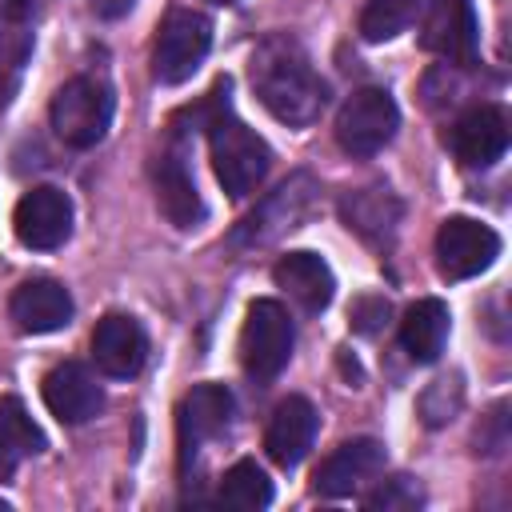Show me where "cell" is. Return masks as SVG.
I'll list each match as a JSON object with an SVG mask.
<instances>
[{"label":"cell","instance_id":"484cf974","mask_svg":"<svg viewBox=\"0 0 512 512\" xmlns=\"http://www.w3.org/2000/svg\"><path fill=\"white\" fill-rule=\"evenodd\" d=\"M32 20H36V0H0V40L32 44Z\"/></svg>","mask_w":512,"mask_h":512},{"label":"cell","instance_id":"6da1fadb","mask_svg":"<svg viewBox=\"0 0 512 512\" xmlns=\"http://www.w3.org/2000/svg\"><path fill=\"white\" fill-rule=\"evenodd\" d=\"M252 88L260 104L284 124H312L324 112L328 88L316 76L304 48L288 36H268L252 52Z\"/></svg>","mask_w":512,"mask_h":512},{"label":"cell","instance_id":"7a4b0ae2","mask_svg":"<svg viewBox=\"0 0 512 512\" xmlns=\"http://www.w3.org/2000/svg\"><path fill=\"white\" fill-rule=\"evenodd\" d=\"M204 128H208V152H212V172H216L220 188L232 200L252 196L260 188V180L268 176V164H272L268 144L244 120H236L228 108L216 112Z\"/></svg>","mask_w":512,"mask_h":512},{"label":"cell","instance_id":"277c9868","mask_svg":"<svg viewBox=\"0 0 512 512\" xmlns=\"http://www.w3.org/2000/svg\"><path fill=\"white\" fill-rule=\"evenodd\" d=\"M292 320L284 312V304L276 300H256L244 316L240 328V364L256 384H268L284 372L288 356H292Z\"/></svg>","mask_w":512,"mask_h":512},{"label":"cell","instance_id":"d6986e66","mask_svg":"<svg viewBox=\"0 0 512 512\" xmlns=\"http://www.w3.org/2000/svg\"><path fill=\"white\" fill-rule=\"evenodd\" d=\"M152 180H156V204H160V212H164L176 228L200 224L204 200H200V192H196V180H192L188 164H184L176 152H168V156L156 160Z\"/></svg>","mask_w":512,"mask_h":512},{"label":"cell","instance_id":"d4e9b609","mask_svg":"<svg viewBox=\"0 0 512 512\" xmlns=\"http://www.w3.org/2000/svg\"><path fill=\"white\" fill-rule=\"evenodd\" d=\"M364 504H368L372 512H408V508H420V504H424V492H420L416 480L392 476V480H384L376 492H368Z\"/></svg>","mask_w":512,"mask_h":512},{"label":"cell","instance_id":"44dd1931","mask_svg":"<svg viewBox=\"0 0 512 512\" xmlns=\"http://www.w3.org/2000/svg\"><path fill=\"white\" fill-rule=\"evenodd\" d=\"M448 308H444V300H416L408 312H404V320H400V344H404V352L416 360V364H432V360H440V352H444V344H448Z\"/></svg>","mask_w":512,"mask_h":512},{"label":"cell","instance_id":"603a6c76","mask_svg":"<svg viewBox=\"0 0 512 512\" xmlns=\"http://www.w3.org/2000/svg\"><path fill=\"white\" fill-rule=\"evenodd\" d=\"M216 500H220L224 508H236V512L268 508V504H272V480L264 476V468H260L256 460H236V464L224 472Z\"/></svg>","mask_w":512,"mask_h":512},{"label":"cell","instance_id":"5bb4252c","mask_svg":"<svg viewBox=\"0 0 512 512\" xmlns=\"http://www.w3.org/2000/svg\"><path fill=\"white\" fill-rule=\"evenodd\" d=\"M40 392H44L48 412H52L56 420H64V424H84V420H92V416L104 408V392H100L96 376H92L84 364H76V360L56 364V368L44 376Z\"/></svg>","mask_w":512,"mask_h":512},{"label":"cell","instance_id":"ba28073f","mask_svg":"<svg viewBox=\"0 0 512 512\" xmlns=\"http://www.w3.org/2000/svg\"><path fill=\"white\" fill-rule=\"evenodd\" d=\"M312 196H316V184L312 176H292L288 184H280L236 232H232V244L236 248H256V244H272L276 236L300 228V220L312 212Z\"/></svg>","mask_w":512,"mask_h":512},{"label":"cell","instance_id":"ac0fdd59","mask_svg":"<svg viewBox=\"0 0 512 512\" xmlns=\"http://www.w3.org/2000/svg\"><path fill=\"white\" fill-rule=\"evenodd\" d=\"M272 276L304 312H324L332 304L336 280H332V268L316 252H288V256H280Z\"/></svg>","mask_w":512,"mask_h":512},{"label":"cell","instance_id":"9c48e42d","mask_svg":"<svg viewBox=\"0 0 512 512\" xmlns=\"http://www.w3.org/2000/svg\"><path fill=\"white\" fill-rule=\"evenodd\" d=\"M12 228L24 248H36V252L60 248L72 232V200L60 188L40 184L20 196V204L12 212Z\"/></svg>","mask_w":512,"mask_h":512},{"label":"cell","instance_id":"30bf717a","mask_svg":"<svg viewBox=\"0 0 512 512\" xmlns=\"http://www.w3.org/2000/svg\"><path fill=\"white\" fill-rule=\"evenodd\" d=\"M232 416V392L224 384H196L180 408H176V444H180V468L196 460V452L228 428Z\"/></svg>","mask_w":512,"mask_h":512},{"label":"cell","instance_id":"f1b7e54d","mask_svg":"<svg viewBox=\"0 0 512 512\" xmlns=\"http://www.w3.org/2000/svg\"><path fill=\"white\" fill-rule=\"evenodd\" d=\"M96 8H100L104 16H116V12H124V8H132V0H100Z\"/></svg>","mask_w":512,"mask_h":512},{"label":"cell","instance_id":"4316f807","mask_svg":"<svg viewBox=\"0 0 512 512\" xmlns=\"http://www.w3.org/2000/svg\"><path fill=\"white\" fill-rule=\"evenodd\" d=\"M28 48L32 44H12V40H0V108L12 100L16 84H20V68L28 60Z\"/></svg>","mask_w":512,"mask_h":512},{"label":"cell","instance_id":"7c38bea8","mask_svg":"<svg viewBox=\"0 0 512 512\" xmlns=\"http://www.w3.org/2000/svg\"><path fill=\"white\" fill-rule=\"evenodd\" d=\"M448 148L464 168H488L504 156L508 148V116L496 104H476L468 108L452 128H448Z\"/></svg>","mask_w":512,"mask_h":512},{"label":"cell","instance_id":"cb8c5ba5","mask_svg":"<svg viewBox=\"0 0 512 512\" xmlns=\"http://www.w3.org/2000/svg\"><path fill=\"white\" fill-rule=\"evenodd\" d=\"M416 8H420V0H368L360 12V36L372 44L392 40L416 20Z\"/></svg>","mask_w":512,"mask_h":512},{"label":"cell","instance_id":"83f0119b","mask_svg":"<svg viewBox=\"0 0 512 512\" xmlns=\"http://www.w3.org/2000/svg\"><path fill=\"white\" fill-rule=\"evenodd\" d=\"M384 320H388V300H384V296H364V300H356V308H352V328H356V332L372 336Z\"/></svg>","mask_w":512,"mask_h":512},{"label":"cell","instance_id":"e0dca14e","mask_svg":"<svg viewBox=\"0 0 512 512\" xmlns=\"http://www.w3.org/2000/svg\"><path fill=\"white\" fill-rule=\"evenodd\" d=\"M384 468V448L376 444V440H348V444H340L320 468H316V476H312V488L320 492V496H352L364 480H372L376 472Z\"/></svg>","mask_w":512,"mask_h":512},{"label":"cell","instance_id":"7402d4cb","mask_svg":"<svg viewBox=\"0 0 512 512\" xmlns=\"http://www.w3.org/2000/svg\"><path fill=\"white\" fill-rule=\"evenodd\" d=\"M36 452H44V432L32 424L28 408L16 396H4L0 400V480H8Z\"/></svg>","mask_w":512,"mask_h":512},{"label":"cell","instance_id":"8fae6325","mask_svg":"<svg viewBox=\"0 0 512 512\" xmlns=\"http://www.w3.org/2000/svg\"><path fill=\"white\" fill-rule=\"evenodd\" d=\"M420 44L452 64H472L476 60V8L472 0H428V16H424V32Z\"/></svg>","mask_w":512,"mask_h":512},{"label":"cell","instance_id":"ffe728a7","mask_svg":"<svg viewBox=\"0 0 512 512\" xmlns=\"http://www.w3.org/2000/svg\"><path fill=\"white\" fill-rule=\"evenodd\" d=\"M340 216L356 236L384 244V240H392V232L400 224V200L388 188H356L344 196Z\"/></svg>","mask_w":512,"mask_h":512},{"label":"cell","instance_id":"52a82bcc","mask_svg":"<svg viewBox=\"0 0 512 512\" xmlns=\"http://www.w3.org/2000/svg\"><path fill=\"white\" fill-rule=\"evenodd\" d=\"M496 256H500V236L472 216H448L436 232V268L444 280L480 276L484 268H492Z\"/></svg>","mask_w":512,"mask_h":512},{"label":"cell","instance_id":"8992f818","mask_svg":"<svg viewBox=\"0 0 512 512\" xmlns=\"http://www.w3.org/2000/svg\"><path fill=\"white\" fill-rule=\"evenodd\" d=\"M400 128V108L384 88L352 92L336 112V140L352 156H376Z\"/></svg>","mask_w":512,"mask_h":512},{"label":"cell","instance_id":"3957f363","mask_svg":"<svg viewBox=\"0 0 512 512\" xmlns=\"http://www.w3.org/2000/svg\"><path fill=\"white\" fill-rule=\"evenodd\" d=\"M48 116L68 148H92L112 124V88L96 76H76L52 96Z\"/></svg>","mask_w":512,"mask_h":512},{"label":"cell","instance_id":"2e32d148","mask_svg":"<svg viewBox=\"0 0 512 512\" xmlns=\"http://www.w3.org/2000/svg\"><path fill=\"white\" fill-rule=\"evenodd\" d=\"M312 440H316V408L304 396L280 400L272 420H268V432H264L268 460L280 464V468H296L308 456Z\"/></svg>","mask_w":512,"mask_h":512},{"label":"cell","instance_id":"4dcf8cb0","mask_svg":"<svg viewBox=\"0 0 512 512\" xmlns=\"http://www.w3.org/2000/svg\"><path fill=\"white\" fill-rule=\"evenodd\" d=\"M208 4H232V0H208Z\"/></svg>","mask_w":512,"mask_h":512},{"label":"cell","instance_id":"9a60e30c","mask_svg":"<svg viewBox=\"0 0 512 512\" xmlns=\"http://www.w3.org/2000/svg\"><path fill=\"white\" fill-rule=\"evenodd\" d=\"M8 312H12L20 332L44 336V332H60L72 320V296H68L64 284H56L48 276H36V280H24L12 292Z\"/></svg>","mask_w":512,"mask_h":512},{"label":"cell","instance_id":"4fadbf2b","mask_svg":"<svg viewBox=\"0 0 512 512\" xmlns=\"http://www.w3.org/2000/svg\"><path fill=\"white\" fill-rule=\"evenodd\" d=\"M144 356H148V336L144 328L124 316V312H108L96 332H92V360L104 376L112 380H128L144 368Z\"/></svg>","mask_w":512,"mask_h":512},{"label":"cell","instance_id":"f546056e","mask_svg":"<svg viewBox=\"0 0 512 512\" xmlns=\"http://www.w3.org/2000/svg\"><path fill=\"white\" fill-rule=\"evenodd\" d=\"M0 512H8V500H0Z\"/></svg>","mask_w":512,"mask_h":512},{"label":"cell","instance_id":"5b68a950","mask_svg":"<svg viewBox=\"0 0 512 512\" xmlns=\"http://www.w3.org/2000/svg\"><path fill=\"white\" fill-rule=\"evenodd\" d=\"M212 48V24L208 16L192 8H172L160 24L156 48H152V76L160 84H184L204 64Z\"/></svg>","mask_w":512,"mask_h":512}]
</instances>
